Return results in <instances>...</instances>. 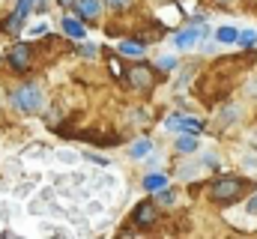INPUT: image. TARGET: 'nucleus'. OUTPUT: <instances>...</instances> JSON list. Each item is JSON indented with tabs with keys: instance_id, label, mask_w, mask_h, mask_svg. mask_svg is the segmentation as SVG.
Segmentation results:
<instances>
[{
	"instance_id": "1",
	"label": "nucleus",
	"mask_w": 257,
	"mask_h": 239,
	"mask_svg": "<svg viewBox=\"0 0 257 239\" xmlns=\"http://www.w3.org/2000/svg\"><path fill=\"white\" fill-rule=\"evenodd\" d=\"M12 102H15V108H18L21 114H33V111L42 108V90H39L36 84H21V87L12 93Z\"/></svg>"
},
{
	"instance_id": "2",
	"label": "nucleus",
	"mask_w": 257,
	"mask_h": 239,
	"mask_svg": "<svg viewBox=\"0 0 257 239\" xmlns=\"http://www.w3.org/2000/svg\"><path fill=\"white\" fill-rule=\"evenodd\" d=\"M242 188H245V182H242V179H233V177H227V179H218V182H215V185L209 188V194H212L215 200H221V203H227V200H236Z\"/></svg>"
},
{
	"instance_id": "3",
	"label": "nucleus",
	"mask_w": 257,
	"mask_h": 239,
	"mask_svg": "<svg viewBox=\"0 0 257 239\" xmlns=\"http://www.w3.org/2000/svg\"><path fill=\"white\" fill-rule=\"evenodd\" d=\"M128 84L138 87V90H150V87L156 84V75H153V69H147V66H135V69H128Z\"/></svg>"
},
{
	"instance_id": "4",
	"label": "nucleus",
	"mask_w": 257,
	"mask_h": 239,
	"mask_svg": "<svg viewBox=\"0 0 257 239\" xmlns=\"http://www.w3.org/2000/svg\"><path fill=\"white\" fill-rule=\"evenodd\" d=\"M30 57H33V48H30V45H15V48L9 51V66H12L15 72H24V69L30 66Z\"/></svg>"
},
{
	"instance_id": "5",
	"label": "nucleus",
	"mask_w": 257,
	"mask_h": 239,
	"mask_svg": "<svg viewBox=\"0 0 257 239\" xmlns=\"http://www.w3.org/2000/svg\"><path fill=\"white\" fill-rule=\"evenodd\" d=\"M156 218H159V209H156V203H150V200L135 209V224H138V227H153Z\"/></svg>"
},
{
	"instance_id": "6",
	"label": "nucleus",
	"mask_w": 257,
	"mask_h": 239,
	"mask_svg": "<svg viewBox=\"0 0 257 239\" xmlns=\"http://www.w3.org/2000/svg\"><path fill=\"white\" fill-rule=\"evenodd\" d=\"M165 129H183V132H192V135H197L200 129H203V123L194 117H180V114H174V117L165 120Z\"/></svg>"
},
{
	"instance_id": "7",
	"label": "nucleus",
	"mask_w": 257,
	"mask_h": 239,
	"mask_svg": "<svg viewBox=\"0 0 257 239\" xmlns=\"http://www.w3.org/2000/svg\"><path fill=\"white\" fill-rule=\"evenodd\" d=\"M206 30L203 27H194V30H186V33H180L174 42H177V48H192L194 42H197V36H203Z\"/></svg>"
},
{
	"instance_id": "8",
	"label": "nucleus",
	"mask_w": 257,
	"mask_h": 239,
	"mask_svg": "<svg viewBox=\"0 0 257 239\" xmlns=\"http://www.w3.org/2000/svg\"><path fill=\"white\" fill-rule=\"evenodd\" d=\"M24 21H27V15H21V12H12V15H9V18L3 21V30L15 36V33H21V27H24Z\"/></svg>"
},
{
	"instance_id": "9",
	"label": "nucleus",
	"mask_w": 257,
	"mask_h": 239,
	"mask_svg": "<svg viewBox=\"0 0 257 239\" xmlns=\"http://www.w3.org/2000/svg\"><path fill=\"white\" fill-rule=\"evenodd\" d=\"M75 9L81 12V18H96L99 15V0H75Z\"/></svg>"
},
{
	"instance_id": "10",
	"label": "nucleus",
	"mask_w": 257,
	"mask_h": 239,
	"mask_svg": "<svg viewBox=\"0 0 257 239\" xmlns=\"http://www.w3.org/2000/svg\"><path fill=\"white\" fill-rule=\"evenodd\" d=\"M63 33H66V36H72V39H84V24L66 15V18H63Z\"/></svg>"
},
{
	"instance_id": "11",
	"label": "nucleus",
	"mask_w": 257,
	"mask_h": 239,
	"mask_svg": "<svg viewBox=\"0 0 257 239\" xmlns=\"http://www.w3.org/2000/svg\"><path fill=\"white\" fill-rule=\"evenodd\" d=\"M165 185H168L165 174H150V177H144V188H147V191H159V188H165Z\"/></svg>"
},
{
	"instance_id": "12",
	"label": "nucleus",
	"mask_w": 257,
	"mask_h": 239,
	"mask_svg": "<svg viewBox=\"0 0 257 239\" xmlns=\"http://www.w3.org/2000/svg\"><path fill=\"white\" fill-rule=\"evenodd\" d=\"M215 39H218V42H224V45H230V42H236V39H239V30H236V27H218Z\"/></svg>"
},
{
	"instance_id": "13",
	"label": "nucleus",
	"mask_w": 257,
	"mask_h": 239,
	"mask_svg": "<svg viewBox=\"0 0 257 239\" xmlns=\"http://www.w3.org/2000/svg\"><path fill=\"white\" fill-rule=\"evenodd\" d=\"M120 51L126 57H141L144 54V42H120Z\"/></svg>"
},
{
	"instance_id": "14",
	"label": "nucleus",
	"mask_w": 257,
	"mask_h": 239,
	"mask_svg": "<svg viewBox=\"0 0 257 239\" xmlns=\"http://www.w3.org/2000/svg\"><path fill=\"white\" fill-rule=\"evenodd\" d=\"M177 150H180V153H194V150H197V141H194L192 135H186V138L177 141Z\"/></svg>"
},
{
	"instance_id": "15",
	"label": "nucleus",
	"mask_w": 257,
	"mask_h": 239,
	"mask_svg": "<svg viewBox=\"0 0 257 239\" xmlns=\"http://www.w3.org/2000/svg\"><path fill=\"white\" fill-rule=\"evenodd\" d=\"M128 153H132L135 159H141V156H147V153H150V141H138V144H135V147H132Z\"/></svg>"
},
{
	"instance_id": "16",
	"label": "nucleus",
	"mask_w": 257,
	"mask_h": 239,
	"mask_svg": "<svg viewBox=\"0 0 257 239\" xmlns=\"http://www.w3.org/2000/svg\"><path fill=\"white\" fill-rule=\"evenodd\" d=\"M156 200L159 203H165V206H171L177 197H174V191H168V188H159V194H156Z\"/></svg>"
},
{
	"instance_id": "17",
	"label": "nucleus",
	"mask_w": 257,
	"mask_h": 239,
	"mask_svg": "<svg viewBox=\"0 0 257 239\" xmlns=\"http://www.w3.org/2000/svg\"><path fill=\"white\" fill-rule=\"evenodd\" d=\"M236 42H242V45H245V48H248V45H254V42H257V33H254V30H242V33H239V39H236Z\"/></svg>"
},
{
	"instance_id": "18",
	"label": "nucleus",
	"mask_w": 257,
	"mask_h": 239,
	"mask_svg": "<svg viewBox=\"0 0 257 239\" xmlns=\"http://www.w3.org/2000/svg\"><path fill=\"white\" fill-rule=\"evenodd\" d=\"M111 9H117V12H123V9H128L132 6V0H105Z\"/></svg>"
},
{
	"instance_id": "19",
	"label": "nucleus",
	"mask_w": 257,
	"mask_h": 239,
	"mask_svg": "<svg viewBox=\"0 0 257 239\" xmlns=\"http://www.w3.org/2000/svg\"><path fill=\"white\" fill-rule=\"evenodd\" d=\"M96 45H81V57H96Z\"/></svg>"
},
{
	"instance_id": "20",
	"label": "nucleus",
	"mask_w": 257,
	"mask_h": 239,
	"mask_svg": "<svg viewBox=\"0 0 257 239\" xmlns=\"http://www.w3.org/2000/svg\"><path fill=\"white\" fill-rule=\"evenodd\" d=\"M159 66H162V69H174V66H177V60H174V57H162V60H159Z\"/></svg>"
},
{
	"instance_id": "21",
	"label": "nucleus",
	"mask_w": 257,
	"mask_h": 239,
	"mask_svg": "<svg viewBox=\"0 0 257 239\" xmlns=\"http://www.w3.org/2000/svg\"><path fill=\"white\" fill-rule=\"evenodd\" d=\"M45 30H48V24H45V21H42V24H36V27H30V33H36V36H39V33H45Z\"/></svg>"
},
{
	"instance_id": "22",
	"label": "nucleus",
	"mask_w": 257,
	"mask_h": 239,
	"mask_svg": "<svg viewBox=\"0 0 257 239\" xmlns=\"http://www.w3.org/2000/svg\"><path fill=\"white\" fill-rule=\"evenodd\" d=\"M111 72H114V75H123V66H120L117 60H111Z\"/></svg>"
},
{
	"instance_id": "23",
	"label": "nucleus",
	"mask_w": 257,
	"mask_h": 239,
	"mask_svg": "<svg viewBox=\"0 0 257 239\" xmlns=\"http://www.w3.org/2000/svg\"><path fill=\"white\" fill-rule=\"evenodd\" d=\"M248 212H257V197H251V200H248Z\"/></svg>"
},
{
	"instance_id": "24",
	"label": "nucleus",
	"mask_w": 257,
	"mask_h": 239,
	"mask_svg": "<svg viewBox=\"0 0 257 239\" xmlns=\"http://www.w3.org/2000/svg\"><path fill=\"white\" fill-rule=\"evenodd\" d=\"M36 9H39V12H45V0H36Z\"/></svg>"
},
{
	"instance_id": "25",
	"label": "nucleus",
	"mask_w": 257,
	"mask_h": 239,
	"mask_svg": "<svg viewBox=\"0 0 257 239\" xmlns=\"http://www.w3.org/2000/svg\"><path fill=\"white\" fill-rule=\"evenodd\" d=\"M60 6H75V0H60Z\"/></svg>"
}]
</instances>
